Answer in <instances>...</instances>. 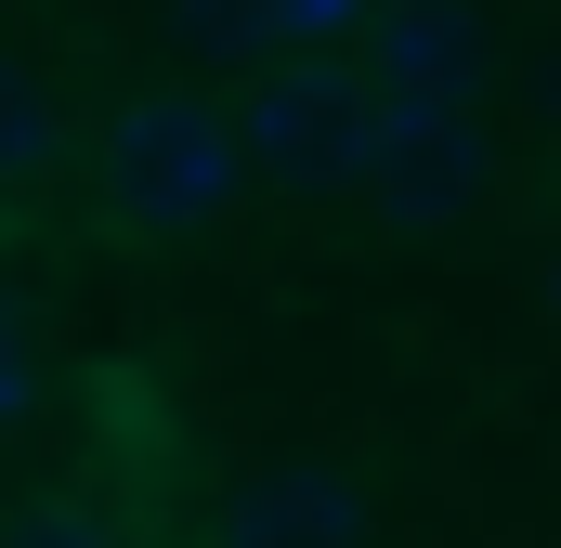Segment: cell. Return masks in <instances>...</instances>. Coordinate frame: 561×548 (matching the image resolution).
Wrapping results in <instances>:
<instances>
[{
    "mask_svg": "<svg viewBox=\"0 0 561 548\" xmlns=\"http://www.w3.org/2000/svg\"><path fill=\"white\" fill-rule=\"evenodd\" d=\"M92 183H105V222L118 236H209L236 196H249V144L222 105H196V92H131L105 144H92Z\"/></svg>",
    "mask_w": 561,
    "mask_h": 548,
    "instance_id": "cell-1",
    "label": "cell"
},
{
    "mask_svg": "<svg viewBox=\"0 0 561 548\" xmlns=\"http://www.w3.org/2000/svg\"><path fill=\"white\" fill-rule=\"evenodd\" d=\"M483 183H496V144H483L470 105H392V92H366L353 196H366L392 236H444V222H470Z\"/></svg>",
    "mask_w": 561,
    "mask_h": 548,
    "instance_id": "cell-2",
    "label": "cell"
},
{
    "mask_svg": "<svg viewBox=\"0 0 561 548\" xmlns=\"http://www.w3.org/2000/svg\"><path fill=\"white\" fill-rule=\"evenodd\" d=\"M236 144L262 183H313V196H353V144H366V79L340 53H275L249 66L236 92Z\"/></svg>",
    "mask_w": 561,
    "mask_h": 548,
    "instance_id": "cell-3",
    "label": "cell"
},
{
    "mask_svg": "<svg viewBox=\"0 0 561 548\" xmlns=\"http://www.w3.org/2000/svg\"><path fill=\"white\" fill-rule=\"evenodd\" d=\"M353 39H366V53H353V79H366V92H392V105H470V92L496 79V39H483V13H470V0H379Z\"/></svg>",
    "mask_w": 561,
    "mask_h": 548,
    "instance_id": "cell-4",
    "label": "cell"
},
{
    "mask_svg": "<svg viewBox=\"0 0 561 548\" xmlns=\"http://www.w3.org/2000/svg\"><path fill=\"white\" fill-rule=\"evenodd\" d=\"M209 548H379V510L353 470L287 457V470H236L209 496Z\"/></svg>",
    "mask_w": 561,
    "mask_h": 548,
    "instance_id": "cell-5",
    "label": "cell"
},
{
    "mask_svg": "<svg viewBox=\"0 0 561 548\" xmlns=\"http://www.w3.org/2000/svg\"><path fill=\"white\" fill-rule=\"evenodd\" d=\"M53 144H66V105H53V79L0 53V196H13V183H39V170H53Z\"/></svg>",
    "mask_w": 561,
    "mask_h": 548,
    "instance_id": "cell-6",
    "label": "cell"
},
{
    "mask_svg": "<svg viewBox=\"0 0 561 548\" xmlns=\"http://www.w3.org/2000/svg\"><path fill=\"white\" fill-rule=\"evenodd\" d=\"M170 26H183V53H209V66H275V0H170Z\"/></svg>",
    "mask_w": 561,
    "mask_h": 548,
    "instance_id": "cell-7",
    "label": "cell"
},
{
    "mask_svg": "<svg viewBox=\"0 0 561 548\" xmlns=\"http://www.w3.org/2000/svg\"><path fill=\"white\" fill-rule=\"evenodd\" d=\"M0 548H131V536H118L92 496H39V510H13V523H0Z\"/></svg>",
    "mask_w": 561,
    "mask_h": 548,
    "instance_id": "cell-8",
    "label": "cell"
},
{
    "mask_svg": "<svg viewBox=\"0 0 561 548\" xmlns=\"http://www.w3.org/2000/svg\"><path fill=\"white\" fill-rule=\"evenodd\" d=\"M53 406V366H39V340H26V313L0 300V444L26 431V418Z\"/></svg>",
    "mask_w": 561,
    "mask_h": 548,
    "instance_id": "cell-9",
    "label": "cell"
},
{
    "mask_svg": "<svg viewBox=\"0 0 561 548\" xmlns=\"http://www.w3.org/2000/svg\"><path fill=\"white\" fill-rule=\"evenodd\" d=\"M366 13H379V0H275V39L287 53H327V39H353Z\"/></svg>",
    "mask_w": 561,
    "mask_h": 548,
    "instance_id": "cell-10",
    "label": "cell"
},
{
    "mask_svg": "<svg viewBox=\"0 0 561 548\" xmlns=\"http://www.w3.org/2000/svg\"><path fill=\"white\" fill-rule=\"evenodd\" d=\"M536 300H549V340H561V262H549V274H536Z\"/></svg>",
    "mask_w": 561,
    "mask_h": 548,
    "instance_id": "cell-11",
    "label": "cell"
}]
</instances>
